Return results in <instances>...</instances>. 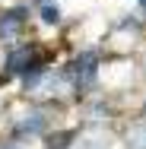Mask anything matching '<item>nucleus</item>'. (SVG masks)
Instances as JSON below:
<instances>
[{"mask_svg": "<svg viewBox=\"0 0 146 149\" xmlns=\"http://www.w3.org/2000/svg\"><path fill=\"white\" fill-rule=\"evenodd\" d=\"M26 29H29V3H13L0 10V45L6 48L19 45Z\"/></svg>", "mask_w": 146, "mask_h": 149, "instance_id": "1", "label": "nucleus"}, {"mask_svg": "<svg viewBox=\"0 0 146 149\" xmlns=\"http://www.w3.org/2000/svg\"><path fill=\"white\" fill-rule=\"evenodd\" d=\"M48 111L41 108V105H29L26 111H19L16 118H13V136L16 140H26V136H38V133H45L48 130Z\"/></svg>", "mask_w": 146, "mask_h": 149, "instance_id": "2", "label": "nucleus"}, {"mask_svg": "<svg viewBox=\"0 0 146 149\" xmlns=\"http://www.w3.org/2000/svg\"><path fill=\"white\" fill-rule=\"evenodd\" d=\"M38 19L45 22V26H64V13H60L57 3H45V6H38Z\"/></svg>", "mask_w": 146, "mask_h": 149, "instance_id": "3", "label": "nucleus"}, {"mask_svg": "<svg viewBox=\"0 0 146 149\" xmlns=\"http://www.w3.org/2000/svg\"><path fill=\"white\" fill-rule=\"evenodd\" d=\"M127 149H146V124H133L127 130Z\"/></svg>", "mask_w": 146, "mask_h": 149, "instance_id": "4", "label": "nucleus"}, {"mask_svg": "<svg viewBox=\"0 0 146 149\" xmlns=\"http://www.w3.org/2000/svg\"><path fill=\"white\" fill-rule=\"evenodd\" d=\"M137 6H140V10H137V16H146V0H137Z\"/></svg>", "mask_w": 146, "mask_h": 149, "instance_id": "5", "label": "nucleus"}]
</instances>
